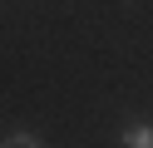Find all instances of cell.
I'll list each match as a JSON object with an SVG mask.
<instances>
[{
    "label": "cell",
    "mask_w": 153,
    "mask_h": 148,
    "mask_svg": "<svg viewBox=\"0 0 153 148\" xmlns=\"http://www.w3.org/2000/svg\"><path fill=\"white\" fill-rule=\"evenodd\" d=\"M119 143L123 148H153V123H128Z\"/></svg>",
    "instance_id": "cell-1"
},
{
    "label": "cell",
    "mask_w": 153,
    "mask_h": 148,
    "mask_svg": "<svg viewBox=\"0 0 153 148\" xmlns=\"http://www.w3.org/2000/svg\"><path fill=\"white\" fill-rule=\"evenodd\" d=\"M0 148H40V138H35V133H15V138H5Z\"/></svg>",
    "instance_id": "cell-2"
}]
</instances>
